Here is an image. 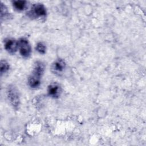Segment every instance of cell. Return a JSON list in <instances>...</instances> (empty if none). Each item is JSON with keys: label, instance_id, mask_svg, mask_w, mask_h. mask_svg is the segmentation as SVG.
Returning <instances> with one entry per match:
<instances>
[{"label": "cell", "instance_id": "cell-1", "mask_svg": "<svg viewBox=\"0 0 146 146\" xmlns=\"http://www.w3.org/2000/svg\"><path fill=\"white\" fill-rule=\"evenodd\" d=\"M7 98L13 108L18 109L20 104V98L17 88L13 85H10L7 88Z\"/></svg>", "mask_w": 146, "mask_h": 146}, {"label": "cell", "instance_id": "cell-2", "mask_svg": "<svg viewBox=\"0 0 146 146\" xmlns=\"http://www.w3.org/2000/svg\"><path fill=\"white\" fill-rule=\"evenodd\" d=\"M47 11L46 7L42 3L34 4L27 15L31 18H43L46 16Z\"/></svg>", "mask_w": 146, "mask_h": 146}, {"label": "cell", "instance_id": "cell-3", "mask_svg": "<svg viewBox=\"0 0 146 146\" xmlns=\"http://www.w3.org/2000/svg\"><path fill=\"white\" fill-rule=\"evenodd\" d=\"M18 49L21 56L25 58H29L31 52L30 44L27 39L24 38H20L18 40Z\"/></svg>", "mask_w": 146, "mask_h": 146}, {"label": "cell", "instance_id": "cell-4", "mask_svg": "<svg viewBox=\"0 0 146 146\" xmlns=\"http://www.w3.org/2000/svg\"><path fill=\"white\" fill-rule=\"evenodd\" d=\"M66 67V63L65 61L62 59H58L52 63L51 71L56 75H60L64 71Z\"/></svg>", "mask_w": 146, "mask_h": 146}, {"label": "cell", "instance_id": "cell-5", "mask_svg": "<svg viewBox=\"0 0 146 146\" xmlns=\"http://www.w3.org/2000/svg\"><path fill=\"white\" fill-rule=\"evenodd\" d=\"M4 47L9 53L14 54L18 49V42L14 39H6L4 42Z\"/></svg>", "mask_w": 146, "mask_h": 146}, {"label": "cell", "instance_id": "cell-6", "mask_svg": "<svg viewBox=\"0 0 146 146\" xmlns=\"http://www.w3.org/2000/svg\"><path fill=\"white\" fill-rule=\"evenodd\" d=\"M62 93V88L58 83H51L47 88V94L50 97L57 99L58 98Z\"/></svg>", "mask_w": 146, "mask_h": 146}, {"label": "cell", "instance_id": "cell-7", "mask_svg": "<svg viewBox=\"0 0 146 146\" xmlns=\"http://www.w3.org/2000/svg\"><path fill=\"white\" fill-rule=\"evenodd\" d=\"M44 70L45 66L44 63L41 61H36L34 64L33 70L31 75L40 79L43 75Z\"/></svg>", "mask_w": 146, "mask_h": 146}, {"label": "cell", "instance_id": "cell-8", "mask_svg": "<svg viewBox=\"0 0 146 146\" xmlns=\"http://www.w3.org/2000/svg\"><path fill=\"white\" fill-rule=\"evenodd\" d=\"M28 84L31 88H36L40 84V79L30 75L28 78Z\"/></svg>", "mask_w": 146, "mask_h": 146}, {"label": "cell", "instance_id": "cell-9", "mask_svg": "<svg viewBox=\"0 0 146 146\" xmlns=\"http://www.w3.org/2000/svg\"><path fill=\"white\" fill-rule=\"evenodd\" d=\"M13 6L15 10L17 11H21L25 9L26 6V1L20 0L14 1L13 2Z\"/></svg>", "mask_w": 146, "mask_h": 146}, {"label": "cell", "instance_id": "cell-10", "mask_svg": "<svg viewBox=\"0 0 146 146\" xmlns=\"http://www.w3.org/2000/svg\"><path fill=\"white\" fill-rule=\"evenodd\" d=\"M0 70H1V74L2 75L4 73H6L10 68V66L9 63L4 60H2L1 61V64H0Z\"/></svg>", "mask_w": 146, "mask_h": 146}, {"label": "cell", "instance_id": "cell-11", "mask_svg": "<svg viewBox=\"0 0 146 146\" xmlns=\"http://www.w3.org/2000/svg\"><path fill=\"white\" fill-rule=\"evenodd\" d=\"M36 50L40 54H44L46 51V46L43 42H38L36 44Z\"/></svg>", "mask_w": 146, "mask_h": 146}, {"label": "cell", "instance_id": "cell-12", "mask_svg": "<svg viewBox=\"0 0 146 146\" xmlns=\"http://www.w3.org/2000/svg\"><path fill=\"white\" fill-rule=\"evenodd\" d=\"M7 7L2 3H1V18L2 19L3 18H6L8 15Z\"/></svg>", "mask_w": 146, "mask_h": 146}]
</instances>
